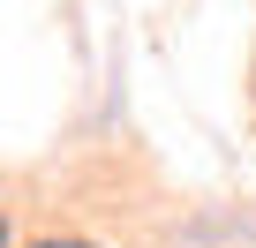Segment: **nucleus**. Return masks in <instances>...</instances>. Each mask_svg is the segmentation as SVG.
<instances>
[{"label": "nucleus", "mask_w": 256, "mask_h": 248, "mask_svg": "<svg viewBox=\"0 0 256 248\" xmlns=\"http://www.w3.org/2000/svg\"><path fill=\"white\" fill-rule=\"evenodd\" d=\"M38 248H98V241H68V233H60V241H38Z\"/></svg>", "instance_id": "obj_1"}, {"label": "nucleus", "mask_w": 256, "mask_h": 248, "mask_svg": "<svg viewBox=\"0 0 256 248\" xmlns=\"http://www.w3.org/2000/svg\"><path fill=\"white\" fill-rule=\"evenodd\" d=\"M0 248H8V218H0Z\"/></svg>", "instance_id": "obj_2"}]
</instances>
